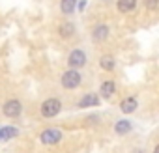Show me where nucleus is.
Here are the masks:
<instances>
[{"label":"nucleus","mask_w":159,"mask_h":153,"mask_svg":"<svg viewBox=\"0 0 159 153\" xmlns=\"http://www.w3.org/2000/svg\"><path fill=\"white\" fill-rule=\"evenodd\" d=\"M60 110H62V103H60V99H56V97L45 99V101L41 103V116H45V118H54Z\"/></svg>","instance_id":"obj_1"},{"label":"nucleus","mask_w":159,"mask_h":153,"mask_svg":"<svg viewBox=\"0 0 159 153\" xmlns=\"http://www.w3.org/2000/svg\"><path fill=\"white\" fill-rule=\"evenodd\" d=\"M81 81H83V76H81V73H79L77 69H69V71H66V73L62 75V86H64L66 90L77 88L79 84H81Z\"/></svg>","instance_id":"obj_2"},{"label":"nucleus","mask_w":159,"mask_h":153,"mask_svg":"<svg viewBox=\"0 0 159 153\" xmlns=\"http://www.w3.org/2000/svg\"><path fill=\"white\" fill-rule=\"evenodd\" d=\"M67 65H69V69L84 67V65H86V52L81 50V49L71 50V52H69V58H67Z\"/></svg>","instance_id":"obj_3"},{"label":"nucleus","mask_w":159,"mask_h":153,"mask_svg":"<svg viewBox=\"0 0 159 153\" xmlns=\"http://www.w3.org/2000/svg\"><path fill=\"white\" fill-rule=\"evenodd\" d=\"M21 110H23V105H21L19 99H10V101H6L4 107H2V112H4L6 118H17V116L21 114Z\"/></svg>","instance_id":"obj_4"},{"label":"nucleus","mask_w":159,"mask_h":153,"mask_svg":"<svg viewBox=\"0 0 159 153\" xmlns=\"http://www.w3.org/2000/svg\"><path fill=\"white\" fill-rule=\"evenodd\" d=\"M39 140L47 146H52V144H58L62 140V131L58 129H45L41 134H39Z\"/></svg>","instance_id":"obj_5"},{"label":"nucleus","mask_w":159,"mask_h":153,"mask_svg":"<svg viewBox=\"0 0 159 153\" xmlns=\"http://www.w3.org/2000/svg\"><path fill=\"white\" fill-rule=\"evenodd\" d=\"M99 105V95L98 94H86L81 101L77 103L79 108H88V107H98Z\"/></svg>","instance_id":"obj_6"},{"label":"nucleus","mask_w":159,"mask_h":153,"mask_svg":"<svg viewBox=\"0 0 159 153\" xmlns=\"http://www.w3.org/2000/svg\"><path fill=\"white\" fill-rule=\"evenodd\" d=\"M114 92H116L114 81H105V82L101 84V88H99V95H101L103 99H111V97L114 95Z\"/></svg>","instance_id":"obj_7"},{"label":"nucleus","mask_w":159,"mask_h":153,"mask_svg":"<svg viewBox=\"0 0 159 153\" xmlns=\"http://www.w3.org/2000/svg\"><path fill=\"white\" fill-rule=\"evenodd\" d=\"M137 107H139V103H137L135 97H125V99L120 103V110H122L124 114H131V112H135Z\"/></svg>","instance_id":"obj_8"},{"label":"nucleus","mask_w":159,"mask_h":153,"mask_svg":"<svg viewBox=\"0 0 159 153\" xmlns=\"http://www.w3.org/2000/svg\"><path fill=\"white\" fill-rule=\"evenodd\" d=\"M92 37H94V41H105L109 37V26L107 24H98L92 32Z\"/></svg>","instance_id":"obj_9"},{"label":"nucleus","mask_w":159,"mask_h":153,"mask_svg":"<svg viewBox=\"0 0 159 153\" xmlns=\"http://www.w3.org/2000/svg\"><path fill=\"white\" fill-rule=\"evenodd\" d=\"M116 6H118L120 13H129V11H133L137 8V0H118Z\"/></svg>","instance_id":"obj_10"},{"label":"nucleus","mask_w":159,"mask_h":153,"mask_svg":"<svg viewBox=\"0 0 159 153\" xmlns=\"http://www.w3.org/2000/svg\"><path fill=\"white\" fill-rule=\"evenodd\" d=\"M75 6H77V0H62L60 2V10L64 15H71L75 11Z\"/></svg>","instance_id":"obj_11"},{"label":"nucleus","mask_w":159,"mask_h":153,"mask_svg":"<svg viewBox=\"0 0 159 153\" xmlns=\"http://www.w3.org/2000/svg\"><path fill=\"white\" fill-rule=\"evenodd\" d=\"M99 65H101V69H105V71H112V69L116 67L114 56H103V58L99 60Z\"/></svg>","instance_id":"obj_12"},{"label":"nucleus","mask_w":159,"mask_h":153,"mask_svg":"<svg viewBox=\"0 0 159 153\" xmlns=\"http://www.w3.org/2000/svg\"><path fill=\"white\" fill-rule=\"evenodd\" d=\"M114 131H116V134H127V133L131 131V123H129L127 120H120V121L114 125Z\"/></svg>","instance_id":"obj_13"},{"label":"nucleus","mask_w":159,"mask_h":153,"mask_svg":"<svg viewBox=\"0 0 159 153\" xmlns=\"http://www.w3.org/2000/svg\"><path fill=\"white\" fill-rule=\"evenodd\" d=\"M58 32H60L62 37H71V36L75 34V26H73L71 23H64V24H60Z\"/></svg>","instance_id":"obj_14"},{"label":"nucleus","mask_w":159,"mask_h":153,"mask_svg":"<svg viewBox=\"0 0 159 153\" xmlns=\"http://www.w3.org/2000/svg\"><path fill=\"white\" fill-rule=\"evenodd\" d=\"M17 133H19V131H17L15 127H4V129H0V138L10 140V138H15Z\"/></svg>","instance_id":"obj_15"},{"label":"nucleus","mask_w":159,"mask_h":153,"mask_svg":"<svg viewBox=\"0 0 159 153\" xmlns=\"http://www.w3.org/2000/svg\"><path fill=\"white\" fill-rule=\"evenodd\" d=\"M144 6L148 10H157L159 8V0H144Z\"/></svg>","instance_id":"obj_16"},{"label":"nucleus","mask_w":159,"mask_h":153,"mask_svg":"<svg viewBox=\"0 0 159 153\" xmlns=\"http://www.w3.org/2000/svg\"><path fill=\"white\" fill-rule=\"evenodd\" d=\"M157 151H159V146H155V147H153V153H157Z\"/></svg>","instance_id":"obj_17"},{"label":"nucleus","mask_w":159,"mask_h":153,"mask_svg":"<svg viewBox=\"0 0 159 153\" xmlns=\"http://www.w3.org/2000/svg\"><path fill=\"white\" fill-rule=\"evenodd\" d=\"M0 140H2V138H0Z\"/></svg>","instance_id":"obj_18"}]
</instances>
